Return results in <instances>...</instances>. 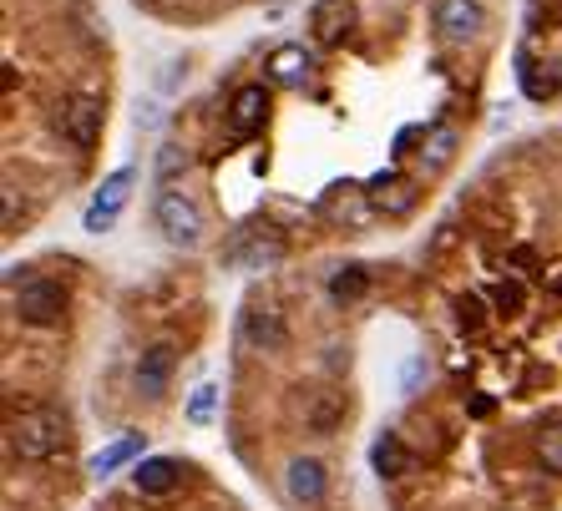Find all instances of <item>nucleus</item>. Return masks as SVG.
<instances>
[{"mask_svg":"<svg viewBox=\"0 0 562 511\" xmlns=\"http://www.w3.org/2000/svg\"><path fill=\"white\" fill-rule=\"evenodd\" d=\"M66 410H56V405H36V410H26L21 420H11V431H6V446H11V456H21V461H51L56 451H66Z\"/></svg>","mask_w":562,"mask_h":511,"instance_id":"nucleus-1","label":"nucleus"},{"mask_svg":"<svg viewBox=\"0 0 562 511\" xmlns=\"http://www.w3.org/2000/svg\"><path fill=\"white\" fill-rule=\"evenodd\" d=\"M152 218H157V228H163V238H168L173 248H198V243H203V213H198V203H193L188 193H178V188H163V193H157Z\"/></svg>","mask_w":562,"mask_h":511,"instance_id":"nucleus-2","label":"nucleus"},{"mask_svg":"<svg viewBox=\"0 0 562 511\" xmlns=\"http://www.w3.org/2000/svg\"><path fill=\"white\" fill-rule=\"evenodd\" d=\"M16 314L26 324H56L66 314V289L46 274H31L21 289H16Z\"/></svg>","mask_w":562,"mask_h":511,"instance_id":"nucleus-3","label":"nucleus"},{"mask_svg":"<svg viewBox=\"0 0 562 511\" xmlns=\"http://www.w3.org/2000/svg\"><path fill=\"white\" fill-rule=\"evenodd\" d=\"M132 183H137V173L132 167H117V173L97 188V198H92V208H87V233H107L117 218H122V208H127V193H132Z\"/></svg>","mask_w":562,"mask_h":511,"instance_id":"nucleus-4","label":"nucleus"},{"mask_svg":"<svg viewBox=\"0 0 562 511\" xmlns=\"http://www.w3.org/2000/svg\"><path fill=\"white\" fill-rule=\"evenodd\" d=\"M56 132H61L66 142H76V147H97V137H102V102L71 97V102L56 112Z\"/></svg>","mask_w":562,"mask_h":511,"instance_id":"nucleus-5","label":"nucleus"},{"mask_svg":"<svg viewBox=\"0 0 562 511\" xmlns=\"http://www.w3.org/2000/svg\"><path fill=\"white\" fill-rule=\"evenodd\" d=\"M244 339L254 350H264V355H274V350H284L289 345V329H284V319H279V309H269V304H249L244 309Z\"/></svg>","mask_w":562,"mask_h":511,"instance_id":"nucleus-6","label":"nucleus"},{"mask_svg":"<svg viewBox=\"0 0 562 511\" xmlns=\"http://www.w3.org/2000/svg\"><path fill=\"white\" fill-rule=\"evenodd\" d=\"M284 491H289L294 506H319V501H325V491H330V476H325V466H319L314 456H299V461H289Z\"/></svg>","mask_w":562,"mask_h":511,"instance_id":"nucleus-7","label":"nucleus"},{"mask_svg":"<svg viewBox=\"0 0 562 511\" xmlns=\"http://www.w3.org/2000/svg\"><path fill=\"white\" fill-rule=\"evenodd\" d=\"M355 26V0H314V11H309V31L319 46H335L345 41V31Z\"/></svg>","mask_w":562,"mask_h":511,"instance_id":"nucleus-8","label":"nucleus"},{"mask_svg":"<svg viewBox=\"0 0 562 511\" xmlns=\"http://www.w3.org/2000/svg\"><path fill=\"white\" fill-rule=\"evenodd\" d=\"M173 345H152V350H142L137 355V390L147 395V400H163L168 395V380H173Z\"/></svg>","mask_w":562,"mask_h":511,"instance_id":"nucleus-9","label":"nucleus"},{"mask_svg":"<svg viewBox=\"0 0 562 511\" xmlns=\"http://www.w3.org/2000/svg\"><path fill=\"white\" fill-rule=\"evenodd\" d=\"M436 31L446 41H471L481 31V6L476 0H441L436 6Z\"/></svg>","mask_w":562,"mask_h":511,"instance_id":"nucleus-10","label":"nucleus"},{"mask_svg":"<svg viewBox=\"0 0 562 511\" xmlns=\"http://www.w3.org/2000/svg\"><path fill=\"white\" fill-rule=\"evenodd\" d=\"M178 476H183V466H178L173 456H147V461L132 466V486H137L142 496H168V491L178 486Z\"/></svg>","mask_w":562,"mask_h":511,"instance_id":"nucleus-11","label":"nucleus"},{"mask_svg":"<svg viewBox=\"0 0 562 511\" xmlns=\"http://www.w3.org/2000/svg\"><path fill=\"white\" fill-rule=\"evenodd\" d=\"M228 117H233V132H238V137L259 132V127H264V117H269V92H264V87H238V92H233Z\"/></svg>","mask_w":562,"mask_h":511,"instance_id":"nucleus-12","label":"nucleus"},{"mask_svg":"<svg viewBox=\"0 0 562 511\" xmlns=\"http://www.w3.org/2000/svg\"><path fill=\"white\" fill-rule=\"evenodd\" d=\"M522 92L532 102H547L562 92V61H527L522 66Z\"/></svg>","mask_w":562,"mask_h":511,"instance_id":"nucleus-13","label":"nucleus"},{"mask_svg":"<svg viewBox=\"0 0 562 511\" xmlns=\"http://www.w3.org/2000/svg\"><path fill=\"white\" fill-rule=\"evenodd\" d=\"M370 203L380 213H411L416 208V183H406V178H375L370 183Z\"/></svg>","mask_w":562,"mask_h":511,"instance_id":"nucleus-14","label":"nucleus"},{"mask_svg":"<svg viewBox=\"0 0 562 511\" xmlns=\"http://www.w3.org/2000/svg\"><path fill=\"white\" fill-rule=\"evenodd\" d=\"M304 420H309V431L330 436L335 425L345 420V395H335V390H319V395H309V405H304Z\"/></svg>","mask_w":562,"mask_h":511,"instance_id":"nucleus-15","label":"nucleus"},{"mask_svg":"<svg viewBox=\"0 0 562 511\" xmlns=\"http://www.w3.org/2000/svg\"><path fill=\"white\" fill-rule=\"evenodd\" d=\"M142 446H147V436H122V441H112L107 451H97V456H92V476H112V471H122L127 461H137V456H142Z\"/></svg>","mask_w":562,"mask_h":511,"instance_id":"nucleus-16","label":"nucleus"},{"mask_svg":"<svg viewBox=\"0 0 562 511\" xmlns=\"http://www.w3.org/2000/svg\"><path fill=\"white\" fill-rule=\"evenodd\" d=\"M370 466L380 471V476H400L411 466V456H406V446H400V436H380L375 446H370Z\"/></svg>","mask_w":562,"mask_h":511,"instance_id":"nucleus-17","label":"nucleus"},{"mask_svg":"<svg viewBox=\"0 0 562 511\" xmlns=\"http://www.w3.org/2000/svg\"><path fill=\"white\" fill-rule=\"evenodd\" d=\"M183 173H188V152H183L178 142L157 147V183H163V188H173V183H178Z\"/></svg>","mask_w":562,"mask_h":511,"instance_id":"nucleus-18","label":"nucleus"},{"mask_svg":"<svg viewBox=\"0 0 562 511\" xmlns=\"http://www.w3.org/2000/svg\"><path fill=\"white\" fill-rule=\"evenodd\" d=\"M218 415V385H198L193 395H188V420L193 425H208Z\"/></svg>","mask_w":562,"mask_h":511,"instance_id":"nucleus-19","label":"nucleus"},{"mask_svg":"<svg viewBox=\"0 0 562 511\" xmlns=\"http://www.w3.org/2000/svg\"><path fill=\"white\" fill-rule=\"evenodd\" d=\"M537 456L552 476H562V425H547V431L537 436Z\"/></svg>","mask_w":562,"mask_h":511,"instance_id":"nucleus-20","label":"nucleus"},{"mask_svg":"<svg viewBox=\"0 0 562 511\" xmlns=\"http://www.w3.org/2000/svg\"><path fill=\"white\" fill-rule=\"evenodd\" d=\"M269 66H274V76H279V81H299V71H304V51H299V46H279Z\"/></svg>","mask_w":562,"mask_h":511,"instance_id":"nucleus-21","label":"nucleus"},{"mask_svg":"<svg viewBox=\"0 0 562 511\" xmlns=\"http://www.w3.org/2000/svg\"><path fill=\"white\" fill-rule=\"evenodd\" d=\"M365 284H370V279H365V269H340V274L330 279V294H335V299H360V294H365Z\"/></svg>","mask_w":562,"mask_h":511,"instance_id":"nucleus-22","label":"nucleus"},{"mask_svg":"<svg viewBox=\"0 0 562 511\" xmlns=\"http://www.w3.org/2000/svg\"><path fill=\"white\" fill-rule=\"evenodd\" d=\"M451 152H456V132H451V127H436V132L426 137V157L441 167V162H451Z\"/></svg>","mask_w":562,"mask_h":511,"instance_id":"nucleus-23","label":"nucleus"},{"mask_svg":"<svg viewBox=\"0 0 562 511\" xmlns=\"http://www.w3.org/2000/svg\"><path fill=\"white\" fill-rule=\"evenodd\" d=\"M492 299H497L502 309H517V304H522V289H517V284H502V289H497Z\"/></svg>","mask_w":562,"mask_h":511,"instance_id":"nucleus-24","label":"nucleus"},{"mask_svg":"<svg viewBox=\"0 0 562 511\" xmlns=\"http://www.w3.org/2000/svg\"><path fill=\"white\" fill-rule=\"evenodd\" d=\"M461 324H481V304L476 299H461Z\"/></svg>","mask_w":562,"mask_h":511,"instance_id":"nucleus-25","label":"nucleus"},{"mask_svg":"<svg viewBox=\"0 0 562 511\" xmlns=\"http://www.w3.org/2000/svg\"><path fill=\"white\" fill-rule=\"evenodd\" d=\"M426 375V360H411V370H406V390H416V380Z\"/></svg>","mask_w":562,"mask_h":511,"instance_id":"nucleus-26","label":"nucleus"}]
</instances>
